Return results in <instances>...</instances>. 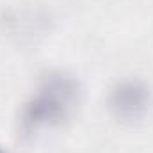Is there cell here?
I'll use <instances>...</instances> for the list:
<instances>
[{"instance_id":"obj_1","label":"cell","mask_w":153,"mask_h":153,"mask_svg":"<svg viewBox=\"0 0 153 153\" xmlns=\"http://www.w3.org/2000/svg\"><path fill=\"white\" fill-rule=\"evenodd\" d=\"M80 93L82 87L75 75L68 71L48 73L20 111V132L23 135H32L41 128L66 123L80 103Z\"/></svg>"},{"instance_id":"obj_2","label":"cell","mask_w":153,"mask_h":153,"mask_svg":"<svg viewBox=\"0 0 153 153\" xmlns=\"http://www.w3.org/2000/svg\"><path fill=\"white\" fill-rule=\"evenodd\" d=\"M153 105L152 85L141 78L119 80L107 96V109L117 121L134 123L143 119Z\"/></svg>"},{"instance_id":"obj_3","label":"cell","mask_w":153,"mask_h":153,"mask_svg":"<svg viewBox=\"0 0 153 153\" xmlns=\"http://www.w3.org/2000/svg\"><path fill=\"white\" fill-rule=\"evenodd\" d=\"M0 153H7V152H4V150H2V148H0Z\"/></svg>"}]
</instances>
